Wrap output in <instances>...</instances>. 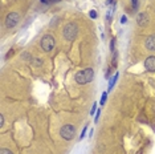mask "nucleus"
<instances>
[{"label": "nucleus", "mask_w": 155, "mask_h": 154, "mask_svg": "<svg viewBox=\"0 0 155 154\" xmlns=\"http://www.w3.org/2000/svg\"><path fill=\"white\" fill-rule=\"evenodd\" d=\"M93 77H94V70L92 69V68H86V69H82L80 70V72L76 75V82L80 85H84V84H88L93 80Z\"/></svg>", "instance_id": "1"}, {"label": "nucleus", "mask_w": 155, "mask_h": 154, "mask_svg": "<svg viewBox=\"0 0 155 154\" xmlns=\"http://www.w3.org/2000/svg\"><path fill=\"white\" fill-rule=\"evenodd\" d=\"M63 33H64L65 40H68V41H73V40L76 39V36H77V33H78V28L74 23H69V24L65 25Z\"/></svg>", "instance_id": "2"}, {"label": "nucleus", "mask_w": 155, "mask_h": 154, "mask_svg": "<svg viewBox=\"0 0 155 154\" xmlns=\"http://www.w3.org/2000/svg\"><path fill=\"white\" fill-rule=\"evenodd\" d=\"M55 44H56L55 37H53L52 35H44L40 41L41 48H43V51H45V52H50V51L55 48Z\"/></svg>", "instance_id": "3"}, {"label": "nucleus", "mask_w": 155, "mask_h": 154, "mask_svg": "<svg viewBox=\"0 0 155 154\" xmlns=\"http://www.w3.org/2000/svg\"><path fill=\"white\" fill-rule=\"evenodd\" d=\"M20 21V15L17 12H11L5 18V27L7 28H13L16 27V24Z\"/></svg>", "instance_id": "4"}, {"label": "nucleus", "mask_w": 155, "mask_h": 154, "mask_svg": "<svg viewBox=\"0 0 155 154\" xmlns=\"http://www.w3.org/2000/svg\"><path fill=\"white\" fill-rule=\"evenodd\" d=\"M74 132L76 130L73 125H65V126L61 128V137L64 139H66V141H69V139H72L74 137Z\"/></svg>", "instance_id": "5"}, {"label": "nucleus", "mask_w": 155, "mask_h": 154, "mask_svg": "<svg viewBox=\"0 0 155 154\" xmlns=\"http://www.w3.org/2000/svg\"><path fill=\"white\" fill-rule=\"evenodd\" d=\"M145 68L148 72H155V56H150L145 60Z\"/></svg>", "instance_id": "6"}, {"label": "nucleus", "mask_w": 155, "mask_h": 154, "mask_svg": "<svg viewBox=\"0 0 155 154\" xmlns=\"http://www.w3.org/2000/svg\"><path fill=\"white\" fill-rule=\"evenodd\" d=\"M137 21L140 27H145V25L148 24V15L146 12H140L139 15L137 16Z\"/></svg>", "instance_id": "7"}, {"label": "nucleus", "mask_w": 155, "mask_h": 154, "mask_svg": "<svg viewBox=\"0 0 155 154\" xmlns=\"http://www.w3.org/2000/svg\"><path fill=\"white\" fill-rule=\"evenodd\" d=\"M145 47L147 48L148 51H153V52H155V35H153V36H150V37L146 39Z\"/></svg>", "instance_id": "8"}, {"label": "nucleus", "mask_w": 155, "mask_h": 154, "mask_svg": "<svg viewBox=\"0 0 155 154\" xmlns=\"http://www.w3.org/2000/svg\"><path fill=\"white\" fill-rule=\"evenodd\" d=\"M117 78H118V73H115V75L111 77L110 82H109V90H111V89H113V87H114L115 82H117Z\"/></svg>", "instance_id": "9"}, {"label": "nucleus", "mask_w": 155, "mask_h": 154, "mask_svg": "<svg viewBox=\"0 0 155 154\" xmlns=\"http://www.w3.org/2000/svg\"><path fill=\"white\" fill-rule=\"evenodd\" d=\"M106 98H108V93L103 92L102 93V97H101V105H103L106 102Z\"/></svg>", "instance_id": "10"}, {"label": "nucleus", "mask_w": 155, "mask_h": 154, "mask_svg": "<svg viewBox=\"0 0 155 154\" xmlns=\"http://www.w3.org/2000/svg\"><path fill=\"white\" fill-rule=\"evenodd\" d=\"M89 15H90V18H92V19H95V18H97V11L92 10V11L89 12Z\"/></svg>", "instance_id": "11"}, {"label": "nucleus", "mask_w": 155, "mask_h": 154, "mask_svg": "<svg viewBox=\"0 0 155 154\" xmlns=\"http://www.w3.org/2000/svg\"><path fill=\"white\" fill-rule=\"evenodd\" d=\"M0 154H13V153L11 152L9 149H1V152H0Z\"/></svg>", "instance_id": "12"}, {"label": "nucleus", "mask_w": 155, "mask_h": 154, "mask_svg": "<svg viewBox=\"0 0 155 154\" xmlns=\"http://www.w3.org/2000/svg\"><path fill=\"white\" fill-rule=\"evenodd\" d=\"M131 4H133V8H135V10H137L138 5H139L138 4V0H131Z\"/></svg>", "instance_id": "13"}, {"label": "nucleus", "mask_w": 155, "mask_h": 154, "mask_svg": "<svg viewBox=\"0 0 155 154\" xmlns=\"http://www.w3.org/2000/svg\"><path fill=\"white\" fill-rule=\"evenodd\" d=\"M85 134H86V128H84V130L81 132V136H80V139H82L84 137H85Z\"/></svg>", "instance_id": "14"}, {"label": "nucleus", "mask_w": 155, "mask_h": 154, "mask_svg": "<svg viewBox=\"0 0 155 154\" xmlns=\"http://www.w3.org/2000/svg\"><path fill=\"white\" fill-rule=\"evenodd\" d=\"M95 109H97V104H95V102H94V105H93V108H92V112H90V114H94Z\"/></svg>", "instance_id": "15"}, {"label": "nucleus", "mask_w": 155, "mask_h": 154, "mask_svg": "<svg viewBox=\"0 0 155 154\" xmlns=\"http://www.w3.org/2000/svg\"><path fill=\"white\" fill-rule=\"evenodd\" d=\"M3 125H4V116H0V126H1L3 128Z\"/></svg>", "instance_id": "16"}, {"label": "nucleus", "mask_w": 155, "mask_h": 154, "mask_svg": "<svg viewBox=\"0 0 155 154\" xmlns=\"http://www.w3.org/2000/svg\"><path fill=\"white\" fill-rule=\"evenodd\" d=\"M114 43H115V40L111 39V43H110V49L111 51H114Z\"/></svg>", "instance_id": "17"}, {"label": "nucleus", "mask_w": 155, "mask_h": 154, "mask_svg": "<svg viewBox=\"0 0 155 154\" xmlns=\"http://www.w3.org/2000/svg\"><path fill=\"white\" fill-rule=\"evenodd\" d=\"M41 3H44V4H49V3H53V0H40Z\"/></svg>", "instance_id": "18"}, {"label": "nucleus", "mask_w": 155, "mask_h": 154, "mask_svg": "<svg viewBox=\"0 0 155 154\" xmlns=\"http://www.w3.org/2000/svg\"><path fill=\"white\" fill-rule=\"evenodd\" d=\"M126 21H127V19H126V16H122V18H121V23H122V24H125Z\"/></svg>", "instance_id": "19"}, {"label": "nucleus", "mask_w": 155, "mask_h": 154, "mask_svg": "<svg viewBox=\"0 0 155 154\" xmlns=\"http://www.w3.org/2000/svg\"><path fill=\"white\" fill-rule=\"evenodd\" d=\"M111 3H113V0H109V3H108V4H111Z\"/></svg>", "instance_id": "20"}, {"label": "nucleus", "mask_w": 155, "mask_h": 154, "mask_svg": "<svg viewBox=\"0 0 155 154\" xmlns=\"http://www.w3.org/2000/svg\"><path fill=\"white\" fill-rule=\"evenodd\" d=\"M55 1H57V0H53V3H55Z\"/></svg>", "instance_id": "21"}]
</instances>
